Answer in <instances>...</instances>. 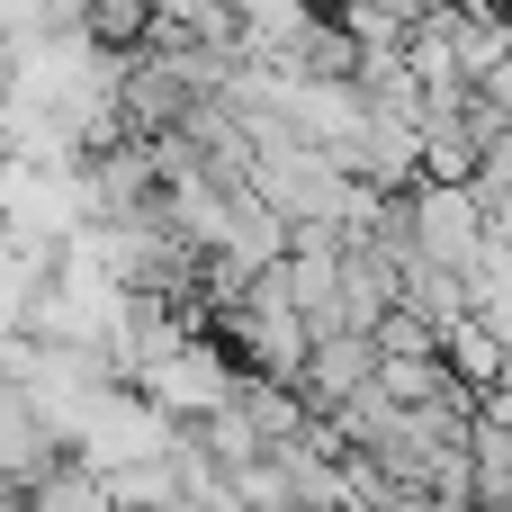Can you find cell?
I'll list each match as a JSON object with an SVG mask.
<instances>
[{
  "label": "cell",
  "instance_id": "cell-1",
  "mask_svg": "<svg viewBox=\"0 0 512 512\" xmlns=\"http://www.w3.org/2000/svg\"><path fill=\"white\" fill-rule=\"evenodd\" d=\"M153 27H162V0H72V36L99 63H126Z\"/></svg>",
  "mask_w": 512,
  "mask_h": 512
}]
</instances>
